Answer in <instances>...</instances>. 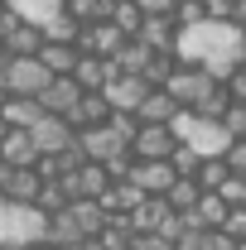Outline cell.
Here are the masks:
<instances>
[{
	"mask_svg": "<svg viewBox=\"0 0 246 250\" xmlns=\"http://www.w3.org/2000/svg\"><path fill=\"white\" fill-rule=\"evenodd\" d=\"M125 250H174V241H169L164 231H135Z\"/></svg>",
	"mask_w": 246,
	"mask_h": 250,
	"instance_id": "30",
	"label": "cell"
},
{
	"mask_svg": "<svg viewBox=\"0 0 246 250\" xmlns=\"http://www.w3.org/2000/svg\"><path fill=\"white\" fill-rule=\"evenodd\" d=\"M198 197H203V183H198V178H174L169 192H164V202H169L174 212H193V207H198Z\"/></svg>",
	"mask_w": 246,
	"mask_h": 250,
	"instance_id": "22",
	"label": "cell"
},
{
	"mask_svg": "<svg viewBox=\"0 0 246 250\" xmlns=\"http://www.w3.org/2000/svg\"><path fill=\"white\" fill-rule=\"evenodd\" d=\"M68 212L77 217V226H82L87 236H97V231L106 226V217H111V212L101 207V197H73V202H68Z\"/></svg>",
	"mask_w": 246,
	"mask_h": 250,
	"instance_id": "20",
	"label": "cell"
},
{
	"mask_svg": "<svg viewBox=\"0 0 246 250\" xmlns=\"http://www.w3.org/2000/svg\"><path fill=\"white\" fill-rule=\"evenodd\" d=\"M5 87H10V96H39L44 87H49V67H44V58L39 53H15V58L5 62Z\"/></svg>",
	"mask_w": 246,
	"mask_h": 250,
	"instance_id": "4",
	"label": "cell"
},
{
	"mask_svg": "<svg viewBox=\"0 0 246 250\" xmlns=\"http://www.w3.org/2000/svg\"><path fill=\"white\" fill-rule=\"evenodd\" d=\"M222 231H227L232 241H246V207H232L227 221H222Z\"/></svg>",
	"mask_w": 246,
	"mask_h": 250,
	"instance_id": "33",
	"label": "cell"
},
{
	"mask_svg": "<svg viewBox=\"0 0 246 250\" xmlns=\"http://www.w3.org/2000/svg\"><path fill=\"white\" fill-rule=\"evenodd\" d=\"M10 10H15L20 20H29V24H39V29H44V20L58 10V0H10Z\"/></svg>",
	"mask_w": 246,
	"mask_h": 250,
	"instance_id": "26",
	"label": "cell"
},
{
	"mask_svg": "<svg viewBox=\"0 0 246 250\" xmlns=\"http://www.w3.org/2000/svg\"><path fill=\"white\" fill-rule=\"evenodd\" d=\"M227 212H232V202H227L217 188H203V197H198V207H193V221H198V226H222Z\"/></svg>",
	"mask_w": 246,
	"mask_h": 250,
	"instance_id": "21",
	"label": "cell"
},
{
	"mask_svg": "<svg viewBox=\"0 0 246 250\" xmlns=\"http://www.w3.org/2000/svg\"><path fill=\"white\" fill-rule=\"evenodd\" d=\"M174 178H179V168L169 159H135L130 164V183H140L145 192H169Z\"/></svg>",
	"mask_w": 246,
	"mask_h": 250,
	"instance_id": "11",
	"label": "cell"
},
{
	"mask_svg": "<svg viewBox=\"0 0 246 250\" xmlns=\"http://www.w3.org/2000/svg\"><path fill=\"white\" fill-rule=\"evenodd\" d=\"M0 39L10 43V53H39V48H44V29H39V24H29V20H15Z\"/></svg>",
	"mask_w": 246,
	"mask_h": 250,
	"instance_id": "19",
	"label": "cell"
},
{
	"mask_svg": "<svg viewBox=\"0 0 246 250\" xmlns=\"http://www.w3.org/2000/svg\"><path fill=\"white\" fill-rule=\"evenodd\" d=\"M130 149H135V159H169L179 149V135H174L169 125H159V121H140Z\"/></svg>",
	"mask_w": 246,
	"mask_h": 250,
	"instance_id": "7",
	"label": "cell"
},
{
	"mask_svg": "<svg viewBox=\"0 0 246 250\" xmlns=\"http://www.w3.org/2000/svg\"><path fill=\"white\" fill-rule=\"evenodd\" d=\"M10 168H15V164H10V159L0 154V183H5V178H10Z\"/></svg>",
	"mask_w": 246,
	"mask_h": 250,
	"instance_id": "39",
	"label": "cell"
},
{
	"mask_svg": "<svg viewBox=\"0 0 246 250\" xmlns=\"http://www.w3.org/2000/svg\"><path fill=\"white\" fill-rule=\"evenodd\" d=\"M15 58V53H10V43H5V39H0V72H5V62Z\"/></svg>",
	"mask_w": 246,
	"mask_h": 250,
	"instance_id": "38",
	"label": "cell"
},
{
	"mask_svg": "<svg viewBox=\"0 0 246 250\" xmlns=\"http://www.w3.org/2000/svg\"><path fill=\"white\" fill-rule=\"evenodd\" d=\"M0 111H5V121H10V125H34L39 116H44L39 96H10V101H5Z\"/></svg>",
	"mask_w": 246,
	"mask_h": 250,
	"instance_id": "24",
	"label": "cell"
},
{
	"mask_svg": "<svg viewBox=\"0 0 246 250\" xmlns=\"http://www.w3.org/2000/svg\"><path fill=\"white\" fill-rule=\"evenodd\" d=\"M87 231L77 226V217L63 207V212H49V231H44V246H53V250H68V246H77Z\"/></svg>",
	"mask_w": 246,
	"mask_h": 250,
	"instance_id": "15",
	"label": "cell"
},
{
	"mask_svg": "<svg viewBox=\"0 0 246 250\" xmlns=\"http://www.w3.org/2000/svg\"><path fill=\"white\" fill-rule=\"evenodd\" d=\"M174 5H179V0H140L145 15H174Z\"/></svg>",
	"mask_w": 246,
	"mask_h": 250,
	"instance_id": "37",
	"label": "cell"
},
{
	"mask_svg": "<svg viewBox=\"0 0 246 250\" xmlns=\"http://www.w3.org/2000/svg\"><path fill=\"white\" fill-rule=\"evenodd\" d=\"M169 164L179 168V178H198V164H203V154H198L193 145H184V140H179V149L169 154Z\"/></svg>",
	"mask_w": 246,
	"mask_h": 250,
	"instance_id": "29",
	"label": "cell"
},
{
	"mask_svg": "<svg viewBox=\"0 0 246 250\" xmlns=\"http://www.w3.org/2000/svg\"><path fill=\"white\" fill-rule=\"evenodd\" d=\"M44 231H49V212H39L34 202H10V197H0V250L44 246Z\"/></svg>",
	"mask_w": 246,
	"mask_h": 250,
	"instance_id": "2",
	"label": "cell"
},
{
	"mask_svg": "<svg viewBox=\"0 0 246 250\" xmlns=\"http://www.w3.org/2000/svg\"><path fill=\"white\" fill-rule=\"evenodd\" d=\"M222 159H227L232 173H246V140H232V145L222 149Z\"/></svg>",
	"mask_w": 246,
	"mask_h": 250,
	"instance_id": "34",
	"label": "cell"
},
{
	"mask_svg": "<svg viewBox=\"0 0 246 250\" xmlns=\"http://www.w3.org/2000/svg\"><path fill=\"white\" fill-rule=\"evenodd\" d=\"M68 121L77 125H101V121H111V101H106V92H82V101L68 111Z\"/></svg>",
	"mask_w": 246,
	"mask_h": 250,
	"instance_id": "17",
	"label": "cell"
},
{
	"mask_svg": "<svg viewBox=\"0 0 246 250\" xmlns=\"http://www.w3.org/2000/svg\"><path fill=\"white\" fill-rule=\"evenodd\" d=\"M82 92H87V87H82L73 72H58V77H49V87L39 92V106L53 111V116H68V111L82 101Z\"/></svg>",
	"mask_w": 246,
	"mask_h": 250,
	"instance_id": "10",
	"label": "cell"
},
{
	"mask_svg": "<svg viewBox=\"0 0 246 250\" xmlns=\"http://www.w3.org/2000/svg\"><path fill=\"white\" fill-rule=\"evenodd\" d=\"M5 135H10V121H5V111H0V140H5Z\"/></svg>",
	"mask_w": 246,
	"mask_h": 250,
	"instance_id": "41",
	"label": "cell"
},
{
	"mask_svg": "<svg viewBox=\"0 0 246 250\" xmlns=\"http://www.w3.org/2000/svg\"><path fill=\"white\" fill-rule=\"evenodd\" d=\"M77 149H82L87 159H101V164H106L111 154H121V149H125V140L116 135V125H111V121H101V125H82V130H77Z\"/></svg>",
	"mask_w": 246,
	"mask_h": 250,
	"instance_id": "9",
	"label": "cell"
},
{
	"mask_svg": "<svg viewBox=\"0 0 246 250\" xmlns=\"http://www.w3.org/2000/svg\"><path fill=\"white\" fill-rule=\"evenodd\" d=\"M217 82H222V77H213V72H208L203 62H174V72H169V77H164L159 87H169L179 106H198V101L213 92Z\"/></svg>",
	"mask_w": 246,
	"mask_h": 250,
	"instance_id": "3",
	"label": "cell"
},
{
	"mask_svg": "<svg viewBox=\"0 0 246 250\" xmlns=\"http://www.w3.org/2000/svg\"><path fill=\"white\" fill-rule=\"evenodd\" d=\"M222 82H227V92H232V101H246V62H242V67H232V72H227Z\"/></svg>",
	"mask_w": 246,
	"mask_h": 250,
	"instance_id": "35",
	"label": "cell"
},
{
	"mask_svg": "<svg viewBox=\"0 0 246 250\" xmlns=\"http://www.w3.org/2000/svg\"><path fill=\"white\" fill-rule=\"evenodd\" d=\"M174 58L179 62H203L213 77H227L232 67L246 62V29L237 20H198V24H184L174 34Z\"/></svg>",
	"mask_w": 246,
	"mask_h": 250,
	"instance_id": "1",
	"label": "cell"
},
{
	"mask_svg": "<svg viewBox=\"0 0 246 250\" xmlns=\"http://www.w3.org/2000/svg\"><path fill=\"white\" fill-rule=\"evenodd\" d=\"M203 5H208L213 20H232V10H237V0H203Z\"/></svg>",
	"mask_w": 246,
	"mask_h": 250,
	"instance_id": "36",
	"label": "cell"
},
{
	"mask_svg": "<svg viewBox=\"0 0 246 250\" xmlns=\"http://www.w3.org/2000/svg\"><path fill=\"white\" fill-rule=\"evenodd\" d=\"M222 125L232 130V140H246V101H232L227 116H222Z\"/></svg>",
	"mask_w": 246,
	"mask_h": 250,
	"instance_id": "32",
	"label": "cell"
},
{
	"mask_svg": "<svg viewBox=\"0 0 246 250\" xmlns=\"http://www.w3.org/2000/svg\"><path fill=\"white\" fill-rule=\"evenodd\" d=\"M111 20H116V24H121V34H130V39L145 29V10H140V0H116Z\"/></svg>",
	"mask_w": 246,
	"mask_h": 250,
	"instance_id": "25",
	"label": "cell"
},
{
	"mask_svg": "<svg viewBox=\"0 0 246 250\" xmlns=\"http://www.w3.org/2000/svg\"><path fill=\"white\" fill-rule=\"evenodd\" d=\"M227 106H232V92H227V82H217L213 92L203 96L198 106H188V111H198V116H217V121H222V116H227Z\"/></svg>",
	"mask_w": 246,
	"mask_h": 250,
	"instance_id": "27",
	"label": "cell"
},
{
	"mask_svg": "<svg viewBox=\"0 0 246 250\" xmlns=\"http://www.w3.org/2000/svg\"><path fill=\"white\" fill-rule=\"evenodd\" d=\"M0 154L10 159L15 168H20V164H39V145H34L29 125H10V135L0 140Z\"/></svg>",
	"mask_w": 246,
	"mask_h": 250,
	"instance_id": "16",
	"label": "cell"
},
{
	"mask_svg": "<svg viewBox=\"0 0 246 250\" xmlns=\"http://www.w3.org/2000/svg\"><path fill=\"white\" fill-rule=\"evenodd\" d=\"M227 173H232V168H227V159H222V154H208L203 164H198V183H203V188H222V183H227Z\"/></svg>",
	"mask_w": 246,
	"mask_h": 250,
	"instance_id": "28",
	"label": "cell"
},
{
	"mask_svg": "<svg viewBox=\"0 0 246 250\" xmlns=\"http://www.w3.org/2000/svg\"><path fill=\"white\" fill-rule=\"evenodd\" d=\"M174 111H179L174 92H169V87H150L135 116H140V121H159V125H169V121H174Z\"/></svg>",
	"mask_w": 246,
	"mask_h": 250,
	"instance_id": "18",
	"label": "cell"
},
{
	"mask_svg": "<svg viewBox=\"0 0 246 250\" xmlns=\"http://www.w3.org/2000/svg\"><path fill=\"white\" fill-rule=\"evenodd\" d=\"M217 192H222L232 207H246V173H227V183L217 188Z\"/></svg>",
	"mask_w": 246,
	"mask_h": 250,
	"instance_id": "31",
	"label": "cell"
},
{
	"mask_svg": "<svg viewBox=\"0 0 246 250\" xmlns=\"http://www.w3.org/2000/svg\"><path fill=\"white\" fill-rule=\"evenodd\" d=\"M150 87L154 82L145 77V72H116L101 92H106V101H111V111H140V101H145Z\"/></svg>",
	"mask_w": 246,
	"mask_h": 250,
	"instance_id": "6",
	"label": "cell"
},
{
	"mask_svg": "<svg viewBox=\"0 0 246 250\" xmlns=\"http://www.w3.org/2000/svg\"><path fill=\"white\" fill-rule=\"evenodd\" d=\"M39 58H44V67H49V72L58 77V72H73V67H77L82 48H77V39H44Z\"/></svg>",
	"mask_w": 246,
	"mask_h": 250,
	"instance_id": "14",
	"label": "cell"
},
{
	"mask_svg": "<svg viewBox=\"0 0 246 250\" xmlns=\"http://www.w3.org/2000/svg\"><path fill=\"white\" fill-rule=\"evenodd\" d=\"M116 72H121V67H116V58H101V53H82V58H77V67H73V77H77L87 92H101Z\"/></svg>",
	"mask_w": 246,
	"mask_h": 250,
	"instance_id": "13",
	"label": "cell"
},
{
	"mask_svg": "<svg viewBox=\"0 0 246 250\" xmlns=\"http://www.w3.org/2000/svg\"><path fill=\"white\" fill-rule=\"evenodd\" d=\"M125 39H130V34H121V24H116V20H97V24H82L77 48H82V53H101V58H116Z\"/></svg>",
	"mask_w": 246,
	"mask_h": 250,
	"instance_id": "8",
	"label": "cell"
},
{
	"mask_svg": "<svg viewBox=\"0 0 246 250\" xmlns=\"http://www.w3.org/2000/svg\"><path fill=\"white\" fill-rule=\"evenodd\" d=\"M150 58H154V48L145 43V39H125L121 53H116V67H121V72H145Z\"/></svg>",
	"mask_w": 246,
	"mask_h": 250,
	"instance_id": "23",
	"label": "cell"
},
{
	"mask_svg": "<svg viewBox=\"0 0 246 250\" xmlns=\"http://www.w3.org/2000/svg\"><path fill=\"white\" fill-rule=\"evenodd\" d=\"M39 188H44V173H39L34 164H20V168H10V178L0 183V197H10V202H39Z\"/></svg>",
	"mask_w": 246,
	"mask_h": 250,
	"instance_id": "12",
	"label": "cell"
},
{
	"mask_svg": "<svg viewBox=\"0 0 246 250\" xmlns=\"http://www.w3.org/2000/svg\"><path fill=\"white\" fill-rule=\"evenodd\" d=\"M5 101H10V87H5V77H0V106H5Z\"/></svg>",
	"mask_w": 246,
	"mask_h": 250,
	"instance_id": "40",
	"label": "cell"
},
{
	"mask_svg": "<svg viewBox=\"0 0 246 250\" xmlns=\"http://www.w3.org/2000/svg\"><path fill=\"white\" fill-rule=\"evenodd\" d=\"M29 135H34V145H39V154H58L68 145H77V125L68 121V116H53V111H44L29 125Z\"/></svg>",
	"mask_w": 246,
	"mask_h": 250,
	"instance_id": "5",
	"label": "cell"
}]
</instances>
